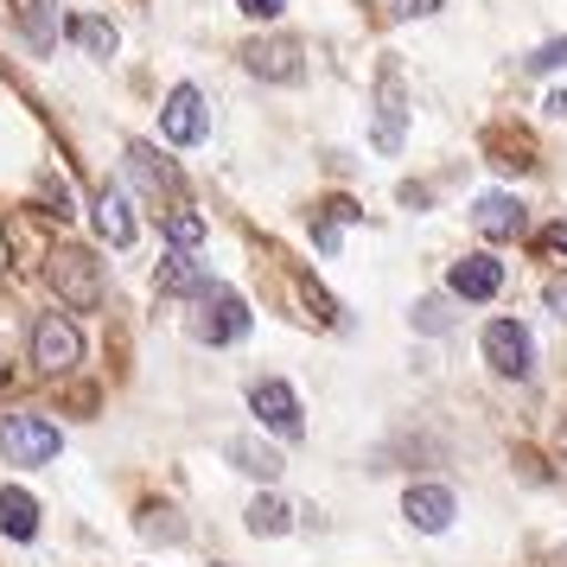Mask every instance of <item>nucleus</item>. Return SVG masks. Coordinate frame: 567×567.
<instances>
[{
  "mask_svg": "<svg viewBox=\"0 0 567 567\" xmlns=\"http://www.w3.org/2000/svg\"><path fill=\"white\" fill-rule=\"evenodd\" d=\"M71 39H78L90 58H115V45H122V39H115V27H109V20H96V13H78V20H71Z\"/></svg>",
  "mask_w": 567,
  "mask_h": 567,
  "instance_id": "nucleus-19",
  "label": "nucleus"
},
{
  "mask_svg": "<svg viewBox=\"0 0 567 567\" xmlns=\"http://www.w3.org/2000/svg\"><path fill=\"white\" fill-rule=\"evenodd\" d=\"M402 516H409L421 536H446V529H453V516H460V497H453L446 485H409Z\"/></svg>",
  "mask_w": 567,
  "mask_h": 567,
  "instance_id": "nucleus-8",
  "label": "nucleus"
},
{
  "mask_svg": "<svg viewBox=\"0 0 567 567\" xmlns=\"http://www.w3.org/2000/svg\"><path fill=\"white\" fill-rule=\"evenodd\" d=\"M440 7H446V0H395V13H409V20H427Z\"/></svg>",
  "mask_w": 567,
  "mask_h": 567,
  "instance_id": "nucleus-25",
  "label": "nucleus"
},
{
  "mask_svg": "<svg viewBox=\"0 0 567 567\" xmlns=\"http://www.w3.org/2000/svg\"><path fill=\"white\" fill-rule=\"evenodd\" d=\"M166 236H173V249H198L205 243V217L198 210H166Z\"/></svg>",
  "mask_w": 567,
  "mask_h": 567,
  "instance_id": "nucleus-21",
  "label": "nucleus"
},
{
  "mask_svg": "<svg viewBox=\"0 0 567 567\" xmlns=\"http://www.w3.org/2000/svg\"><path fill=\"white\" fill-rule=\"evenodd\" d=\"M192 332L205 338V344H236V338L249 332V307H243V293H230V287L198 293V319H192Z\"/></svg>",
  "mask_w": 567,
  "mask_h": 567,
  "instance_id": "nucleus-4",
  "label": "nucleus"
},
{
  "mask_svg": "<svg viewBox=\"0 0 567 567\" xmlns=\"http://www.w3.org/2000/svg\"><path fill=\"white\" fill-rule=\"evenodd\" d=\"M32 363H39L45 377H64V370L83 363V332L64 319V312H45V319L32 326Z\"/></svg>",
  "mask_w": 567,
  "mask_h": 567,
  "instance_id": "nucleus-3",
  "label": "nucleus"
},
{
  "mask_svg": "<svg viewBox=\"0 0 567 567\" xmlns=\"http://www.w3.org/2000/svg\"><path fill=\"white\" fill-rule=\"evenodd\" d=\"M0 389H7V363H0Z\"/></svg>",
  "mask_w": 567,
  "mask_h": 567,
  "instance_id": "nucleus-31",
  "label": "nucleus"
},
{
  "mask_svg": "<svg viewBox=\"0 0 567 567\" xmlns=\"http://www.w3.org/2000/svg\"><path fill=\"white\" fill-rule=\"evenodd\" d=\"M154 281H159V293H210V287H217V281L205 275V268H198V261L185 256V249H173V256L159 261Z\"/></svg>",
  "mask_w": 567,
  "mask_h": 567,
  "instance_id": "nucleus-16",
  "label": "nucleus"
},
{
  "mask_svg": "<svg viewBox=\"0 0 567 567\" xmlns=\"http://www.w3.org/2000/svg\"><path fill=\"white\" fill-rule=\"evenodd\" d=\"M236 7H243L249 20H275V13H281V7H287V0H236Z\"/></svg>",
  "mask_w": 567,
  "mask_h": 567,
  "instance_id": "nucleus-24",
  "label": "nucleus"
},
{
  "mask_svg": "<svg viewBox=\"0 0 567 567\" xmlns=\"http://www.w3.org/2000/svg\"><path fill=\"white\" fill-rule=\"evenodd\" d=\"M548 307H555V312H561V319H567V287H561V281L548 287Z\"/></svg>",
  "mask_w": 567,
  "mask_h": 567,
  "instance_id": "nucleus-27",
  "label": "nucleus"
},
{
  "mask_svg": "<svg viewBox=\"0 0 567 567\" xmlns=\"http://www.w3.org/2000/svg\"><path fill=\"white\" fill-rule=\"evenodd\" d=\"M224 460H230L236 472H249V478H261V485H268V478H281V472H287V460H281V453H275V446H261V440H249V434H236L230 446H224Z\"/></svg>",
  "mask_w": 567,
  "mask_h": 567,
  "instance_id": "nucleus-13",
  "label": "nucleus"
},
{
  "mask_svg": "<svg viewBox=\"0 0 567 567\" xmlns=\"http://www.w3.org/2000/svg\"><path fill=\"white\" fill-rule=\"evenodd\" d=\"M0 453H7V465H52L64 453V434L45 414H7L0 421Z\"/></svg>",
  "mask_w": 567,
  "mask_h": 567,
  "instance_id": "nucleus-1",
  "label": "nucleus"
},
{
  "mask_svg": "<svg viewBox=\"0 0 567 567\" xmlns=\"http://www.w3.org/2000/svg\"><path fill=\"white\" fill-rule=\"evenodd\" d=\"M472 224H478V236H491V243H511V236L529 230V210L516 205L511 192H485V198L472 205Z\"/></svg>",
  "mask_w": 567,
  "mask_h": 567,
  "instance_id": "nucleus-10",
  "label": "nucleus"
},
{
  "mask_svg": "<svg viewBox=\"0 0 567 567\" xmlns=\"http://www.w3.org/2000/svg\"><path fill=\"white\" fill-rule=\"evenodd\" d=\"M421 326H427V332H440V326H446V312H440V300H427V307H421Z\"/></svg>",
  "mask_w": 567,
  "mask_h": 567,
  "instance_id": "nucleus-26",
  "label": "nucleus"
},
{
  "mask_svg": "<svg viewBox=\"0 0 567 567\" xmlns=\"http://www.w3.org/2000/svg\"><path fill=\"white\" fill-rule=\"evenodd\" d=\"M45 275H52L58 300H64L71 312H90L96 300H103V261L90 256V249H58Z\"/></svg>",
  "mask_w": 567,
  "mask_h": 567,
  "instance_id": "nucleus-2",
  "label": "nucleus"
},
{
  "mask_svg": "<svg viewBox=\"0 0 567 567\" xmlns=\"http://www.w3.org/2000/svg\"><path fill=\"white\" fill-rule=\"evenodd\" d=\"M27 32H32V45H39V52L52 45V0H27Z\"/></svg>",
  "mask_w": 567,
  "mask_h": 567,
  "instance_id": "nucleus-22",
  "label": "nucleus"
},
{
  "mask_svg": "<svg viewBox=\"0 0 567 567\" xmlns=\"http://www.w3.org/2000/svg\"><path fill=\"white\" fill-rule=\"evenodd\" d=\"M0 536H13V542L39 536V504H32V491H20V485L0 491Z\"/></svg>",
  "mask_w": 567,
  "mask_h": 567,
  "instance_id": "nucleus-14",
  "label": "nucleus"
},
{
  "mask_svg": "<svg viewBox=\"0 0 567 567\" xmlns=\"http://www.w3.org/2000/svg\"><path fill=\"white\" fill-rule=\"evenodd\" d=\"M249 409H256V421L268 427V434H281V440L307 434V421H300V395H293L281 377H261V383H249Z\"/></svg>",
  "mask_w": 567,
  "mask_h": 567,
  "instance_id": "nucleus-6",
  "label": "nucleus"
},
{
  "mask_svg": "<svg viewBox=\"0 0 567 567\" xmlns=\"http://www.w3.org/2000/svg\"><path fill=\"white\" fill-rule=\"evenodd\" d=\"M351 217H363V210L351 205V198H332V205L319 210V224H312V243H319V249H326V256H332V249H338V230H344V224H351Z\"/></svg>",
  "mask_w": 567,
  "mask_h": 567,
  "instance_id": "nucleus-20",
  "label": "nucleus"
},
{
  "mask_svg": "<svg viewBox=\"0 0 567 567\" xmlns=\"http://www.w3.org/2000/svg\"><path fill=\"white\" fill-rule=\"evenodd\" d=\"M243 64L268 83H300L307 78V64H300V45L293 39H256V45H243Z\"/></svg>",
  "mask_w": 567,
  "mask_h": 567,
  "instance_id": "nucleus-9",
  "label": "nucleus"
},
{
  "mask_svg": "<svg viewBox=\"0 0 567 567\" xmlns=\"http://www.w3.org/2000/svg\"><path fill=\"white\" fill-rule=\"evenodd\" d=\"M210 567H224V561H210Z\"/></svg>",
  "mask_w": 567,
  "mask_h": 567,
  "instance_id": "nucleus-32",
  "label": "nucleus"
},
{
  "mask_svg": "<svg viewBox=\"0 0 567 567\" xmlns=\"http://www.w3.org/2000/svg\"><path fill=\"white\" fill-rule=\"evenodd\" d=\"M210 128L205 115V90H192V83H179L173 96H166V109H159V134L173 141V147H198Z\"/></svg>",
  "mask_w": 567,
  "mask_h": 567,
  "instance_id": "nucleus-7",
  "label": "nucleus"
},
{
  "mask_svg": "<svg viewBox=\"0 0 567 567\" xmlns=\"http://www.w3.org/2000/svg\"><path fill=\"white\" fill-rule=\"evenodd\" d=\"M96 236L109 249H128L134 243V210H128V192L122 185H103L96 192Z\"/></svg>",
  "mask_w": 567,
  "mask_h": 567,
  "instance_id": "nucleus-12",
  "label": "nucleus"
},
{
  "mask_svg": "<svg viewBox=\"0 0 567 567\" xmlns=\"http://www.w3.org/2000/svg\"><path fill=\"white\" fill-rule=\"evenodd\" d=\"M377 147L383 154L402 147V83H395V71H383V96H377Z\"/></svg>",
  "mask_w": 567,
  "mask_h": 567,
  "instance_id": "nucleus-17",
  "label": "nucleus"
},
{
  "mask_svg": "<svg viewBox=\"0 0 567 567\" xmlns=\"http://www.w3.org/2000/svg\"><path fill=\"white\" fill-rule=\"evenodd\" d=\"M555 249H567V224H561V230H555Z\"/></svg>",
  "mask_w": 567,
  "mask_h": 567,
  "instance_id": "nucleus-29",
  "label": "nucleus"
},
{
  "mask_svg": "<svg viewBox=\"0 0 567 567\" xmlns=\"http://www.w3.org/2000/svg\"><path fill=\"white\" fill-rule=\"evenodd\" d=\"M561 453H567V421H561Z\"/></svg>",
  "mask_w": 567,
  "mask_h": 567,
  "instance_id": "nucleus-30",
  "label": "nucleus"
},
{
  "mask_svg": "<svg viewBox=\"0 0 567 567\" xmlns=\"http://www.w3.org/2000/svg\"><path fill=\"white\" fill-rule=\"evenodd\" d=\"M561 64H567V39H548V45L529 58V71H561Z\"/></svg>",
  "mask_w": 567,
  "mask_h": 567,
  "instance_id": "nucleus-23",
  "label": "nucleus"
},
{
  "mask_svg": "<svg viewBox=\"0 0 567 567\" xmlns=\"http://www.w3.org/2000/svg\"><path fill=\"white\" fill-rule=\"evenodd\" d=\"M485 363L497 377H529V370H536V338H529V326L491 319L485 326Z\"/></svg>",
  "mask_w": 567,
  "mask_h": 567,
  "instance_id": "nucleus-5",
  "label": "nucleus"
},
{
  "mask_svg": "<svg viewBox=\"0 0 567 567\" xmlns=\"http://www.w3.org/2000/svg\"><path fill=\"white\" fill-rule=\"evenodd\" d=\"M243 523H249V536H287V529H293V511H287L281 497H256V504L243 511Z\"/></svg>",
  "mask_w": 567,
  "mask_h": 567,
  "instance_id": "nucleus-18",
  "label": "nucleus"
},
{
  "mask_svg": "<svg viewBox=\"0 0 567 567\" xmlns=\"http://www.w3.org/2000/svg\"><path fill=\"white\" fill-rule=\"evenodd\" d=\"M548 109H555V115H567V90H561V96H548Z\"/></svg>",
  "mask_w": 567,
  "mask_h": 567,
  "instance_id": "nucleus-28",
  "label": "nucleus"
},
{
  "mask_svg": "<svg viewBox=\"0 0 567 567\" xmlns=\"http://www.w3.org/2000/svg\"><path fill=\"white\" fill-rule=\"evenodd\" d=\"M128 173H134L141 185H147L154 198H179V173H173V166H166V159L154 154V147H141V141L128 147Z\"/></svg>",
  "mask_w": 567,
  "mask_h": 567,
  "instance_id": "nucleus-15",
  "label": "nucleus"
},
{
  "mask_svg": "<svg viewBox=\"0 0 567 567\" xmlns=\"http://www.w3.org/2000/svg\"><path fill=\"white\" fill-rule=\"evenodd\" d=\"M446 287H453L460 300H491V293L504 287V261L497 256H465V261H453Z\"/></svg>",
  "mask_w": 567,
  "mask_h": 567,
  "instance_id": "nucleus-11",
  "label": "nucleus"
}]
</instances>
